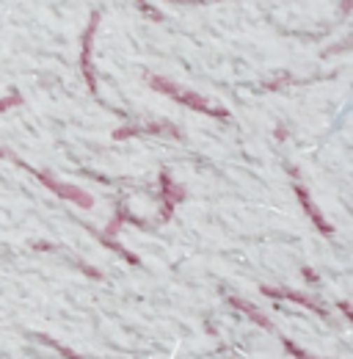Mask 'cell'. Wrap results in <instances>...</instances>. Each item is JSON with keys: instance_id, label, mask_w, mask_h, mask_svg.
Wrapping results in <instances>:
<instances>
[{"instance_id": "5bb4252c", "label": "cell", "mask_w": 353, "mask_h": 359, "mask_svg": "<svg viewBox=\"0 0 353 359\" xmlns=\"http://www.w3.org/2000/svg\"><path fill=\"white\" fill-rule=\"evenodd\" d=\"M304 276H307V279H312V282H314V279H317V276H314V273H312V269H304Z\"/></svg>"}, {"instance_id": "8992f818", "label": "cell", "mask_w": 353, "mask_h": 359, "mask_svg": "<svg viewBox=\"0 0 353 359\" xmlns=\"http://www.w3.org/2000/svg\"><path fill=\"white\" fill-rule=\"evenodd\" d=\"M160 191H163V222H169L172 213H174L176 202L182 199V188H176V182H172V177L163 172L160 175Z\"/></svg>"}, {"instance_id": "9c48e42d", "label": "cell", "mask_w": 353, "mask_h": 359, "mask_svg": "<svg viewBox=\"0 0 353 359\" xmlns=\"http://www.w3.org/2000/svg\"><path fill=\"white\" fill-rule=\"evenodd\" d=\"M229 304H232V307H237L240 313H246L254 323H260V326H265V329H270V320H268L257 307H251L249 302H243V299H237V296H229Z\"/></svg>"}, {"instance_id": "7c38bea8", "label": "cell", "mask_w": 353, "mask_h": 359, "mask_svg": "<svg viewBox=\"0 0 353 359\" xmlns=\"http://www.w3.org/2000/svg\"><path fill=\"white\" fill-rule=\"evenodd\" d=\"M284 348H287V351H290L293 357H298V359H314V357H309L307 351H301V348H298L296 343H287V340H284Z\"/></svg>"}, {"instance_id": "277c9868", "label": "cell", "mask_w": 353, "mask_h": 359, "mask_svg": "<svg viewBox=\"0 0 353 359\" xmlns=\"http://www.w3.org/2000/svg\"><path fill=\"white\" fill-rule=\"evenodd\" d=\"M296 196H298V202L304 205V210H307V216L312 219V224L317 226V229H320L323 235H331V232H334V229H331V224H328V222L323 219V213L317 210V205L312 202V196H309L307 188H304L301 182H296Z\"/></svg>"}, {"instance_id": "52a82bcc", "label": "cell", "mask_w": 353, "mask_h": 359, "mask_svg": "<svg viewBox=\"0 0 353 359\" xmlns=\"http://www.w3.org/2000/svg\"><path fill=\"white\" fill-rule=\"evenodd\" d=\"M265 296H270V299H287V302H296V304H304V307H309V310H314L317 315H323L326 318V310L317 304V302H312L309 296H304V293H296V290H279V287H263Z\"/></svg>"}, {"instance_id": "30bf717a", "label": "cell", "mask_w": 353, "mask_h": 359, "mask_svg": "<svg viewBox=\"0 0 353 359\" xmlns=\"http://www.w3.org/2000/svg\"><path fill=\"white\" fill-rule=\"evenodd\" d=\"M42 343H47V346H53V348H55V351H58V354H61V357H64V359H81V357H78V354H75V351H69L67 346H61V343H55L53 337H42Z\"/></svg>"}, {"instance_id": "3957f363", "label": "cell", "mask_w": 353, "mask_h": 359, "mask_svg": "<svg viewBox=\"0 0 353 359\" xmlns=\"http://www.w3.org/2000/svg\"><path fill=\"white\" fill-rule=\"evenodd\" d=\"M97 22H99V11L91 14V22H88L86 34H83V53H81V72H83V78H86L91 94H97V78H94V69H91V39H94Z\"/></svg>"}, {"instance_id": "5b68a950", "label": "cell", "mask_w": 353, "mask_h": 359, "mask_svg": "<svg viewBox=\"0 0 353 359\" xmlns=\"http://www.w3.org/2000/svg\"><path fill=\"white\" fill-rule=\"evenodd\" d=\"M125 213H127V208H125V205H119V210H116V216L111 219V224L105 226V232L99 235V241H102V243H111V249H116V252H119V255H122L125 260H130L132 266H138V260L132 257L130 252H125V249H122V246H119V243L113 241V235L119 232V226H122V222H125Z\"/></svg>"}, {"instance_id": "4fadbf2b", "label": "cell", "mask_w": 353, "mask_h": 359, "mask_svg": "<svg viewBox=\"0 0 353 359\" xmlns=\"http://www.w3.org/2000/svg\"><path fill=\"white\" fill-rule=\"evenodd\" d=\"M340 310H342V313L348 315V318H353V313H351V304H348V302H340Z\"/></svg>"}, {"instance_id": "ba28073f", "label": "cell", "mask_w": 353, "mask_h": 359, "mask_svg": "<svg viewBox=\"0 0 353 359\" xmlns=\"http://www.w3.org/2000/svg\"><path fill=\"white\" fill-rule=\"evenodd\" d=\"M138 133H172V135H179V130H176L174 125H144V128H119L116 133H113V138L116 141H122V138H127V135H138Z\"/></svg>"}, {"instance_id": "7a4b0ae2", "label": "cell", "mask_w": 353, "mask_h": 359, "mask_svg": "<svg viewBox=\"0 0 353 359\" xmlns=\"http://www.w3.org/2000/svg\"><path fill=\"white\" fill-rule=\"evenodd\" d=\"M149 86L158 91H163V94H169L172 100L176 102H182V105H188V108H193V111H202V114H207V116H213V119H229V114L223 111V108H213L210 102H205L199 94H191V91L179 89L174 86L172 81H166V78H149Z\"/></svg>"}, {"instance_id": "6da1fadb", "label": "cell", "mask_w": 353, "mask_h": 359, "mask_svg": "<svg viewBox=\"0 0 353 359\" xmlns=\"http://www.w3.org/2000/svg\"><path fill=\"white\" fill-rule=\"evenodd\" d=\"M0 158H8V161H14L17 166H22V169H28V172H31L34 177H39V180H42L44 185H47V188H50V191H53L55 196H61V199H69V202H75L78 208H91V205H94V199L88 196L86 191H81V188H75V185H67V182H58V180H55V177H50L47 172H42V169H34V166H31L28 161H22V158H17L14 152H8V149H3V152H0Z\"/></svg>"}, {"instance_id": "9a60e30c", "label": "cell", "mask_w": 353, "mask_h": 359, "mask_svg": "<svg viewBox=\"0 0 353 359\" xmlns=\"http://www.w3.org/2000/svg\"><path fill=\"white\" fill-rule=\"evenodd\" d=\"M0 152H3V147H0Z\"/></svg>"}, {"instance_id": "8fae6325", "label": "cell", "mask_w": 353, "mask_h": 359, "mask_svg": "<svg viewBox=\"0 0 353 359\" xmlns=\"http://www.w3.org/2000/svg\"><path fill=\"white\" fill-rule=\"evenodd\" d=\"M20 102H22V94H17V91H11L8 97H3V100H0V114H3L6 108H14V105H20Z\"/></svg>"}]
</instances>
